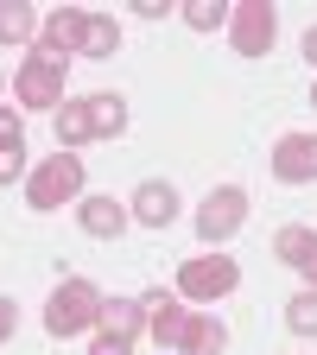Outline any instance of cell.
Here are the masks:
<instances>
[{"mask_svg":"<svg viewBox=\"0 0 317 355\" xmlns=\"http://www.w3.org/2000/svg\"><path fill=\"white\" fill-rule=\"evenodd\" d=\"M127 127V108L121 96H76L58 108V140L64 146H89V140H114Z\"/></svg>","mask_w":317,"mask_h":355,"instance_id":"obj_1","label":"cell"},{"mask_svg":"<svg viewBox=\"0 0 317 355\" xmlns=\"http://www.w3.org/2000/svg\"><path fill=\"white\" fill-rule=\"evenodd\" d=\"M102 304H108V298L89 286V279H64V286L51 292V304H44V330H51L58 343H64V336H83V330H96Z\"/></svg>","mask_w":317,"mask_h":355,"instance_id":"obj_2","label":"cell"},{"mask_svg":"<svg viewBox=\"0 0 317 355\" xmlns=\"http://www.w3.org/2000/svg\"><path fill=\"white\" fill-rule=\"evenodd\" d=\"M76 191H83V159H70V153L44 159V165L26 178V203H32V209H58V203H70Z\"/></svg>","mask_w":317,"mask_h":355,"instance_id":"obj_3","label":"cell"},{"mask_svg":"<svg viewBox=\"0 0 317 355\" xmlns=\"http://www.w3.org/2000/svg\"><path fill=\"white\" fill-rule=\"evenodd\" d=\"M140 324H146L140 298H108V304H102V318H96V349H89V355H133V336H140Z\"/></svg>","mask_w":317,"mask_h":355,"instance_id":"obj_4","label":"cell"},{"mask_svg":"<svg viewBox=\"0 0 317 355\" xmlns=\"http://www.w3.org/2000/svg\"><path fill=\"white\" fill-rule=\"evenodd\" d=\"M229 32H235V51L241 58H266V51H273V38H280V13L266 7V0H235Z\"/></svg>","mask_w":317,"mask_h":355,"instance_id":"obj_5","label":"cell"},{"mask_svg":"<svg viewBox=\"0 0 317 355\" xmlns=\"http://www.w3.org/2000/svg\"><path fill=\"white\" fill-rule=\"evenodd\" d=\"M13 96L26 102V108H64V64H51V58H26L19 64V76H13Z\"/></svg>","mask_w":317,"mask_h":355,"instance_id":"obj_6","label":"cell"},{"mask_svg":"<svg viewBox=\"0 0 317 355\" xmlns=\"http://www.w3.org/2000/svg\"><path fill=\"white\" fill-rule=\"evenodd\" d=\"M241 222H248V191H241V184H222V191H209L203 209H197V235H203V241H229Z\"/></svg>","mask_w":317,"mask_h":355,"instance_id":"obj_7","label":"cell"},{"mask_svg":"<svg viewBox=\"0 0 317 355\" xmlns=\"http://www.w3.org/2000/svg\"><path fill=\"white\" fill-rule=\"evenodd\" d=\"M241 286V266L222 260V254H203V260H185V273H178V292L185 298H222Z\"/></svg>","mask_w":317,"mask_h":355,"instance_id":"obj_8","label":"cell"},{"mask_svg":"<svg viewBox=\"0 0 317 355\" xmlns=\"http://www.w3.org/2000/svg\"><path fill=\"white\" fill-rule=\"evenodd\" d=\"M70 51H83V13H76V7H58L51 19L38 26V44H32V58H51V64H64Z\"/></svg>","mask_w":317,"mask_h":355,"instance_id":"obj_9","label":"cell"},{"mask_svg":"<svg viewBox=\"0 0 317 355\" xmlns=\"http://www.w3.org/2000/svg\"><path fill=\"white\" fill-rule=\"evenodd\" d=\"M273 178L280 184H311L317 178V133H286L273 146Z\"/></svg>","mask_w":317,"mask_h":355,"instance_id":"obj_10","label":"cell"},{"mask_svg":"<svg viewBox=\"0 0 317 355\" xmlns=\"http://www.w3.org/2000/svg\"><path fill=\"white\" fill-rule=\"evenodd\" d=\"M140 311H146L153 343H178V336H185V318H191V311L178 304L171 292H146V298H140Z\"/></svg>","mask_w":317,"mask_h":355,"instance_id":"obj_11","label":"cell"},{"mask_svg":"<svg viewBox=\"0 0 317 355\" xmlns=\"http://www.w3.org/2000/svg\"><path fill=\"white\" fill-rule=\"evenodd\" d=\"M273 254L286 266H298V273L311 279V292H317V229H280L273 235Z\"/></svg>","mask_w":317,"mask_h":355,"instance_id":"obj_12","label":"cell"},{"mask_svg":"<svg viewBox=\"0 0 317 355\" xmlns=\"http://www.w3.org/2000/svg\"><path fill=\"white\" fill-rule=\"evenodd\" d=\"M133 216H140L146 229H165V222L178 216V191L165 184V178H146V184L133 191Z\"/></svg>","mask_w":317,"mask_h":355,"instance_id":"obj_13","label":"cell"},{"mask_svg":"<svg viewBox=\"0 0 317 355\" xmlns=\"http://www.w3.org/2000/svg\"><path fill=\"white\" fill-rule=\"evenodd\" d=\"M83 229L96 235V241H114L121 229H127V209L102 191V197H83Z\"/></svg>","mask_w":317,"mask_h":355,"instance_id":"obj_14","label":"cell"},{"mask_svg":"<svg viewBox=\"0 0 317 355\" xmlns=\"http://www.w3.org/2000/svg\"><path fill=\"white\" fill-rule=\"evenodd\" d=\"M178 343H185L191 355H222V343H229V330H222L216 318H197V311H191V318H185V336H178Z\"/></svg>","mask_w":317,"mask_h":355,"instance_id":"obj_15","label":"cell"},{"mask_svg":"<svg viewBox=\"0 0 317 355\" xmlns=\"http://www.w3.org/2000/svg\"><path fill=\"white\" fill-rule=\"evenodd\" d=\"M121 44V26L102 19V13H83V58H108Z\"/></svg>","mask_w":317,"mask_h":355,"instance_id":"obj_16","label":"cell"},{"mask_svg":"<svg viewBox=\"0 0 317 355\" xmlns=\"http://www.w3.org/2000/svg\"><path fill=\"white\" fill-rule=\"evenodd\" d=\"M19 38H38L32 7H19V0H0V44H19Z\"/></svg>","mask_w":317,"mask_h":355,"instance_id":"obj_17","label":"cell"},{"mask_svg":"<svg viewBox=\"0 0 317 355\" xmlns=\"http://www.w3.org/2000/svg\"><path fill=\"white\" fill-rule=\"evenodd\" d=\"M222 19H229L222 0H185V26H191V32H216Z\"/></svg>","mask_w":317,"mask_h":355,"instance_id":"obj_18","label":"cell"},{"mask_svg":"<svg viewBox=\"0 0 317 355\" xmlns=\"http://www.w3.org/2000/svg\"><path fill=\"white\" fill-rule=\"evenodd\" d=\"M286 330H298V336H317V292H298V298L286 304Z\"/></svg>","mask_w":317,"mask_h":355,"instance_id":"obj_19","label":"cell"},{"mask_svg":"<svg viewBox=\"0 0 317 355\" xmlns=\"http://www.w3.org/2000/svg\"><path fill=\"white\" fill-rule=\"evenodd\" d=\"M0 153H26V127L13 108H0Z\"/></svg>","mask_w":317,"mask_h":355,"instance_id":"obj_20","label":"cell"},{"mask_svg":"<svg viewBox=\"0 0 317 355\" xmlns=\"http://www.w3.org/2000/svg\"><path fill=\"white\" fill-rule=\"evenodd\" d=\"M127 7H133V13H140V19H165V13H171V7H165V0H127Z\"/></svg>","mask_w":317,"mask_h":355,"instance_id":"obj_21","label":"cell"},{"mask_svg":"<svg viewBox=\"0 0 317 355\" xmlns=\"http://www.w3.org/2000/svg\"><path fill=\"white\" fill-rule=\"evenodd\" d=\"M19 159L26 153H0V184H13V178H19Z\"/></svg>","mask_w":317,"mask_h":355,"instance_id":"obj_22","label":"cell"},{"mask_svg":"<svg viewBox=\"0 0 317 355\" xmlns=\"http://www.w3.org/2000/svg\"><path fill=\"white\" fill-rule=\"evenodd\" d=\"M13 336V298H0V343Z\"/></svg>","mask_w":317,"mask_h":355,"instance_id":"obj_23","label":"cell"},{"mask_svg":"<svg viewBox=\"0 0 317 355\" xmlns=\"http://www.w3.org/2000/svg\"><path fill=\"white\" fill-rule=\"evenodd\" d=\"M305 58H311V64H317V26H311V32H305Z\"/></svg>","mask_w":317,"mask_h":355,"instance_id":"obj_24","label":"cell"},{"mask_svg":"<svg viewBox=\"0 0 317 355\" xmlns=\"http://www.w3.org/2000/svg\"><path fill=\"white\" fill-rule=\"evenodd\" d=\"M311 108H317V89H311Z\"/></svg>","mask_w":317,"mask_h":355,"instance_id":"obj_25","label":"cell"}]
</instances>
